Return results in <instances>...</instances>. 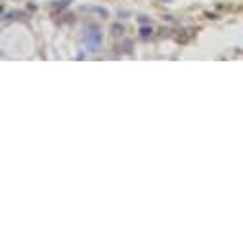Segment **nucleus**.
<instances>
[{
	"mask_svg": "<svg viewBox=\"0 0 243 243\" xmlns=\"http://www.w3.org/2000/svg\"><path fill=\"white\" fill-rule=\"evenodd\" d=\"M83 40H84V46H86V50L90 52V54L98 52V50H100V44H101V33H100V29H96V27L88 29V31L84 33Z\"/></svg>",
	"mask_w": 243,
	"mask_h": 243,
	"instance_id": "1",
	"label": "nucleus"
},
{
	"mask_svg": "<svg viewBox=\"0 0 243 243\" xmlns=\"http://www.w3.org/2000/svg\"><path fill=\"white\" fill-rule=\"evenodd\" d=\"M83 10H86V12H94V14L101 15V17H107V12H106V10H101V8H94V6H90V8H88V6H84Z\"/></svg>",
	"mask_w": 243,
	"mask_h": 243,
	"instance_id": "2",
	"label": "nucleus"
},
{
	"mask_svg": "<svg viewBox=\"0 0 243 243\" xmlns=\"http://www.w3.org/2000/svg\"><path fill=\"white\" fill-rule=\"evenodd\" d=\"M117 48H121L123 52H130V42H128V40H124V42H121Z\"/></svg>",
	"mask_w": 243,
	"mask_h": 243,
	"instance_id": "3",
	"label": "nucleus"
},
{
	"mask_svg": "<svg viewBox=\"0 0 243 243\" xmlns=\"http://www.w3.org/2000/svg\"><path fill=\"white\" fill-rule=\"evenodd\" d=\"M123 31H124L123 25H113V35H119V37H121V35H123Z\"/></svg>",
	"mask_w": 243,
	"mask_h": 243,
	"instance_id": "4",
	"label": "nucleus"
},
{
	"mask_svg": "<svg viewBox=\"0 0 243 243\" xmlns=\"http://www.w3.org/2000/svg\"><path fill=\"white\" fill-rule=\"evenodd\" d=\"M140 35H142V37H149V35H151V29L142 27V29H140Z\"/></svg>",
	"mask_w": 243,
	"mask_h": 243,
	"instance_id": "5",
	"label": "nucleus"
}]
</instances>
